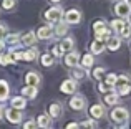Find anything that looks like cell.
Wrapping results in <instances>:
<instances>
[{
    "label": "cell",
    "instance_id": "6da1fadb",
    "mask_svg": "<svg viewBox=\"0 0 131 129\" xmlns=\"http://www.w3.org/2000/svg\"><path fill=\"white\" fill-rule=\"evenodd\" d=\"M115 86H116V89H118L116 91L118 96H126V94L131 93V81L128 80V76H118Z\"/></svg>",
    "mask_w": 131,
    "mask_h": 129
},
{
    "label": "cell",
    "instance_id": "7a4b0ae2",
    "mask_svg": "<svg viewBox=\"0 0 131 129\" xmlns=\"http://www.w3.org/2000/svg\"><path fill=\"white\" fill-rule=\"evenodd\" d=\"M115 13L118 17H121V18H126V17H129L131 13V5L128 0H121V2H116L115 5Z\"/></svg>",
    "mask_w": 131,
    "mask_h": 129
},
{
    "label": "cell",
    "instance_id": "3957f363",
    "mask_svg": "<svg viewBox=\"0 0 131 129\" xmlns=\"http://www.w3.org/2000/svg\"><path fill=\"white\" fill-rule=\"evenodd\" d=\"M61 17H63V8H60V7H51L50 10L45 12V18H47L48 22H51V23L60 22Z\"/></svg>",
    "mask_w": 131,
    "mask_h": 129
},
{
    "label": "cell",
    "instance_id": "277c9868",
    "mask_svg": "<svg viewBox=\"0 0 131 129\" xmlns=\"http://www.w3.org/2000/svg\"><path fill=\"white\" fill-rule=\"evenodd\" d=\"M128 116L129 114L125 108H115V109L111 111V119L118 124H125L126 121H128Z\"/></svg>",
    "mask_w": 131,
    "mask_h": 129
},
{
    "label": "cell",
    "instance_id": "5b68a950",
    "mask_svg": "<svg viewBox=\"0 0 131 129\" xmlns=\"http://www.w3.org/2000/svg\"><path fill=\"white\" fill-rule=\"evenodd\" d=\"M80 20H81V13L77 8H71L65 13V22L70 23V25H77V23H80Z\"/></svg>",
    "mask_w": 131,
    "mask_h": 129
},
{
    "label": "cell",
    "instance_id": "8992f818",
    "mask_svg": "<svg viewBox=\"0 0 131 129\" xmlns=\"http://www.w3.org/2000/svg\"><path fill=\"white\" fill-rule=\"evenodd\" d=\"M7 119L10 121V123L17 124L22 121V113H20V109H15V108H10V109H7Z\"/></svg>",
    "mask_w": 131,
    "mask_h": 129
},
{
    "label": "cell",
    "instance_id": "52a82bcc",
    "mask_svg": "<svg viewBox=\"0 0 131 129\" xmlns=\"http://www.w3.org/2000/svg\"><path fill=\"white\" fill-rule=\"evenodd\" d=\"M51 33H53V30H51V25H45V27H40L38 32L35 33L37 38H42V40H47L51 36Z\"/></svg>",
    "mask_w": 131,
    "mask_h": 129
},
{
    "label": "cell",
    "instance_id": "ba28073f",
    "mask_svg": "<svg viewBox=\"0 0 131 129\" xmlns=\"http://www.w3.org/2000/svg\"><path fill=\"white\" fill-rule=\"evenodd\" d=\"M60 89L63 91V93H67V94H71V93H75V89H77V83H75L73 80H67V81L61 83Z\"/></svg>",
    "mask_w": 131,
    "mask_h": 129
},
{
    "label": "cell",
    "instance_id": "9c48e42d",
    "mask_svg": "<svg viewBox=\"0 0 131 129\" xmlns=\"http://www.w3.org/2000/svg\"><path fill=\"white\" fill-rule=\"evenodd\" d=\"M70 106H71V109L81 111L85 108V98L83 96H73V98H71V101H70Z\"/></svg>",
    "mask_w": 131,
    "mask_h": 129
},
{
    "label": "cell",
    "instance_id": "30bf717a",
    "mask_svg": "<svg viewBox=\"0 0 131 129\" xmlns=\"http://www.w3.org/2000/svg\"><path fill=\"white\" fill-rule=\"evenodd\" d=\"M25 81L28 83V86L37 88V86L40 84V74H37V73H33V71H30V73H27Z\"/></svg>",
    "mask_w": 131,
    "mask_h": 129
},
{
    "label": "cell",
    "instance_id": "8fae6325",
    "mask_svg": "<svg viewBox=\"0 0 131 129\" xmlns=\"http://www.w3.org/2000/svg\"><path fill=\"white\" fill-rule=\"evenodd\" d=\"M103 114H105V108H103L101 104H95V106L90 108V116H93L95 119L103 118Z\"/></svg>",
    "mask_w": 131,
    "mask_h": 129
},
{
    "label": "cell",
    "instance_id": "7c38bea8",
    "mask_svg": "<svg viewBox=\"0 0 131 129\" xmlns=\"http://www.w3.org/2000/svg\"><path fill=\"white\" fill-rule=\"evenodd\" d=\"M106 46H108V50H111V51H116V50L121 46V40H119L118 36H110L108 42H106Z\"/></svg>",
    "mask_w": 131,
    "mask_h": 129
},
{
    "label": "cell",
    "instance_id": "4fadbf2b",
    "mask_svg": "<svg viewBox=\"0 0 131 129\" xmlns=\"http://www.w3.org/2000/svg\"><path fill=\"white\" fill-rule=\"evenodd\" d=\"M103 50H105V42H101V40H95V42L91 43V53L98 55V53L103 51Z\"/></svg>",
    "mask_w": 131,
    "mask_h": 129
},
{
    "label": "cell",
    "instance_id": "5bb4252c",
    "mask_svg": "<svg viewBox=\"0 0 131 129\" xmlns=\"http://www.w3.org/2000/svg\"><path fill=\"white\" fill-rule=\"evenodd\" d=\"M8 98V84L7 81L0 80V101H5Z\"/></svg>",
    "mask_w": 131,
    "mask_h": 129
},
{
    "label": "cell",
    "instance_id": "9a60e30c",
    "mask_svg": "<svg viewBox=\"0 0 131 129\" xmlns=\"http://www.w3.org/2000/svg\"><path fill=\"white\" fill-rule=\"evenodd\" d=\"M50 118H58V116H61V106H60V103H51V106H50Z\"/></svg>",
    "mask_w": 131,
    "mask_h": 129
},
{
    "label": "cell",
    "instance_id": "2e32d148",
    "mask_svg": "<svg viewBox=\"0 0 131 129\" xmlns=\"http://www.w3.org/2000/svg\"><path fill=\"white\" fill-rule=\"evenodd\" d=\"M25 106H27L25 98H12V108H15V109H23Z\"/></svg>",
    "mask_w": 131,
    "mask_h": 129
},
{
    "label": "cell",
    "instance_id": "e0dca14e",
    "mask_svg": "<svg viewBox=\"0 0 131 129\" xmlns=\"http://www.w3.org/2000/svg\"><path fill=\"white\" fill-rule=\"evenodd\" d=\"M35 40H37V36H35V33H33V32H28L27 35L22 36V43L25 46L27 45H33V43H35Z\"/></svg>",
    "mask_w": 131,
    "mask_h": 129
},
{
    "label": "cell",
    "instance_id": "ac0fdd59",
    "mask_svg": "<svg viewBox=\"0 0 131 129\" xmlns=\"http://www.w3.org/2000/svg\"><path fill=\"white\" fill-rule=\"evenodd\" d=\"M65 63H67L68 66H71V68L77 66V64H78V55H77V53H70V55H67V56H65Z\"/></svg>",
    "mask_w": 131,
    "mask_h": 129
},
{
    "label": "cell",
    "instance_id": "d6986e66",
    "mask_svg": "<svg viewBox=\"0 0 131 129\" xmlns=\"http://www.w3.org/2000/svg\"><path fill=\"white\" fill-rule=\"evenodd\" d=\"M73 46H75L73 38H65L63 42H61L60 48H61V50H67V51H70V50H73Z\"/></svg>",
    "mask_w": 131,
    "mask_h": 129
},
{
    "label": "cell",
    "instance_id": "ffe728a7",
    "mask_svg": "<svg viewBox=\"0 0 131 129\" xmlns=\"http://www.w3.org/2000/svg\"><path fill=\"white\" fill-rule=\"evenodd\" d=\"M125 25H126L125 20H118V18H116V20H113V22H111V28L115 30V32H118V33L123 30V27H125Z\"/></svg>",
    "mask_w": 131,
    "mask_h": 129
},
{
    "label": "cell",
    "instance_id": "44dd1931",
    "mask_svg": "<svg viewBox=\"0 0 131 129\" xmlns=\"http://www.w3.org/2000/svg\"><path fill=\"white\" fill-rule=\"evenodd\" d=\"M22 94H23V96H27V98H35L37 96V88L27 86V88H23V89H22Z\"/></svg>",
    "mask_w": 131,
    "mask_h": 129
},
{
    "label": "cell",
    "instance_id": "7402d4cb",
    "mask_svg": "<svg viewBox=\"0 0 131 129\" xmlns=\"http://www.w3.org/2000/svg\"><path fill=\"white\" fill-rule=\"evenodd\" d=\"M38 126L40 127H48V126H50V116H48V114H42V116H38Z\"/></svg>",
    "mask_w": 131,
    "mask_h": 129
},
{
    "label": "cell",
    "instance_id": "603a6c76",
    "mask_svg": "<svg viewBox=\"0 0 131 129\" xmlns=\"http://www.w3.org/2000/svg\"><path fill=\"white\" fill-rule=\"evenodd\" d=\"M105 103L106 104H111V106H113V104H116V103H118V94H116V93L106 94V96H105Z\"/></svg>",
    "mask_w": 131,
    "mask_h": 129
},
{
    "label": "cell",
    "instance_id": "cb8c5ba5",
    "mask_svg": "<svg viewBox=\"0 0 131 129\" xmlns=\"http://www.w3.org/2000/svg\"><path fill=\"white\" fill-rule=\"evenodd\" d=\"M13 61V55L12 53H3V55H0V64H8Z\"/></svg>",
    "mask_w": 131,
    "mask_h": 129
},
{
    "label": "cell",
    "instance_id": "d4e9b609",
    "mask_svg": "<svg viewBox=\"0 0 131 129\" xmlns=\"http://www.w3.org/2000/svg\"><path fill=\"white\" fill-rule=\"evenodd\" d=\"M37 56V50L32 48V50H27L25 53H23V60H27V61H32V60H35Z\"/></svg>",
    "mask_w": 131,
    "mask_h": 129
},
{
    "label": "cell",
    "instance_id": "484cf974",
    "mask_svg": "<svg viewBox=\"0 0 131 129\" xmlns=\"http://www.w3.org/2000/svg\"><path fill=\"white\" fill-rule=\"evenodd\" d=\"M119 35H121L123 38H131V23H126V25L123 27V30L119 32Z\"/></svg>",
    "mask_w": 131,
    "mask_h": 129
},
{
    "label": "cell",
    "instance_id": "4316f807",
    "mask_svg": "<svg viewBox=\"0 0 131 129\" xmlns=\"http://www.w3.org/2000/svg\"><path fill=\"white\" fill-rule=\"evenodd\" d=\"M67 25H65V23H60V25H58L57 27V30H55V35H57V36H63L65 35V33H67Z\"/></svg>",
    "mask_w": 131,
    "mask_h": 129
},
{
    "label": "cell",
    "instance_id": "83f0119b",
    "mask_svg": "<svg viewBox=\"0 0 131 129\" xmlns=\"http://www.w3.org/2000/svg\"><path fill=\"white\" fill-rule=\"evenodd\" d=\"M81 64H83L85 68H90L93 64V56L91 55H85L83 58H81Z\"/></svg>",
    "mask_w": 131,
    "mask_h": 129
},
{
    "label": "cell",
    "instance_id": "f1b7e54d",
    "mask_svg": "<svg viewBox=\"0 0 131 129\" xmlns=\"http://www.w3.org/2000/svg\"><path fill=\"white\" fill-rule=\"evenodd\" d=\"M116 80H118V76H116V74H113V73H110L108 76H106V86H115Z\"/></svg>",
    "mask_w": 131,
    "mask_h": 129
},
{
    "label": "cell",
    "instance_id": "f546056e",
    "mask_svg": "<svg viewBox=\"0 0 131 129\" xmlns=\"http://www.w3.org/2000/svg\"><path fill=\"white\" fill-rule=\"evenodd\" d=\"M15 3H17L15 0H2V7L5 10H12L13 7H15Z\"/></svg>",
    "mask_w": 131,
    "mask_h": 129
},
{
    "label": "cell",
    "instance_id": "4dcf8cb0",
    "mask_svg": "<svg viewBox=\"0 0 131 129\" xmlns=\"http://www.w3.org/2000/svg\"><path fill=\"white\" fill-rule=\"evenodd\" d=\"M71 76H73L75 80H81V78L85 76V71H83V70H78V68H75V70L71 71Z\"/></svg>",
    "mask_w": 131,
    "mask_h": 129
},
{
    "label": "cell",
    "instance_id": "1f68e13d",
    "mask_svg": "<svg viewBox=\"0 0 131 129\" xmlns=\"http://www.w3.org/2000/svg\"><path fill=\"white\" fill-rule=\"evenodd\" d=\"M78 127H80V129H95L96 124L93 123V121H85V123H81Z\"/></svg>",
    "mask_w": 131,
    "mask_h": 129
},
{
    "label": "cell",
    "instance_id": "d6a6232c",
    "mask_svg": "<svg viewBox=\"0 0 131 129\" xmlns=\"http://www.w3.org/2000/svg\"><path fill=\"white\" fill-rule=\"evenodd\" d=\"M51 63H53L51 55H43V56H42V64H43V66H50Z\"/></svg>",
    "mask_w": 131,
    "mask_h": 129
},
{
    "label": "cell",
    "instance_id": "836d02e7",
    "mask_svg": "<svg viewBox=\"0 0 131 129\" xmlns=\"http://www.w3.org/2000/svg\"><path fill=\"white\" fill-rule=\"evenodd\" d=\"M5 40H7V43H8V45H15V43L18 42V35H17V33H13V35H8Z\"/></svg>",
    "mask_w": 131,
    "mask_h": 129
},
{
    "label": "cell",
    "instance_id": "e575fe53",
    "mask_svg": "<svg viewBox=\"0 0 131 129\" xmlns=\"http://www.w3.org/2000/svg\"><path fill=\"white\" fill-rule=\"evenodd\" d=\"M103 74H105V70H103V68H96V70H95V73H93V76H95L96 80H101V78H103Z\"/></svg>",
    "mask_w": 131,
    "mask_h": 129
},
{
    "label": "cell",
    "instance_id": "d590c367",
    "mask_svg": "<svg viewBox=\"0 0 131 129\" xmlns=\"http://www.w3.org/2000/svg\"><path fill=\"white\" fill-rule=\"evenodd\" d=\"M23 129H37V123L35 121H27L23 124Z\"/></svg>",
    "mask_w": 131,
    "mask_h": 129
},
{
    "label": "cell",
    "instance_id": "8d00e7d4",
    "mask_svg": "<svg viewBox=\"0 0 131 129\" xmlns=\"http://www.w3.org/2000/svg\"><path fill=\"white\" fill-rule=\"evenodd\" d=\"M53 53H55L57 56H61V55H63V50L60 48V45H57V46L53 48Z\"/></svg>",
    "mask_w": 131,
    "mask_h": 129
},
{
    "label": "cell",
    "instance_id": "74e56055",
    "mask_svg": "<svg viewBox=\"0 0 131 129\" xmlns=\"http://www.w3.org/2000/svg\"><path fill=\"white\" fill-rule=\"evenodd\" d=\"M5 35H7V27L5 25H0V38H3Z\"/></svg>",
    "mask_w": 131,
    "mask_h": 129
},
{
    "label": "cell",
    "instance_id": "f35d334b",
    "mask_svg": "<svg viewBox=\"0 0 131 129\" xmlns=\"http://www.w3.org/2000/svg\"><path fill=\"white\" fill-rule=\"evenodd\" d=\"M67 129H80V127H78V124H77V123H70V124L67 126Z\"/></svg>",
    "mask_w": 131,
    "mask_h": 129
},
{
    "label": "cell",
    "instance_id": "ab89813d",
    "mask_svg": "<svg viewBox=\"0 0 131 129\" xmlns=\"http://www.w3.org/2000/svg\"><path fill=\"white\" fill-rule=\"evenodd\" d=\"M98 88H100V91H101V93H105V91H108V88H110V86H105L103 83H100V86H98Z\"/></svg>",
    "mask_w": 131,
    "mask_h": 129
},
{
    "label": "cell",
    "instance_id": "60d3db41",
    "mask_svg": "<svg viewBox=\"0 0 131 129\" xmlns=\"http://www.w3.org/2000/svg\"><path fill=\"white\" fill-rule=\"evenodd\" d=\"M3 46H5V42H3V40H0V50H3Z\"/></svg>",
    "mask_w": 131,
    "mask_h": 129
},
{
    "label": "cell",
    "instance_id": "b9f144b4",
    "mask_svg": "<svg viewBox=\"0 0 131 129\" xmlns=\"http://www.w3.org/2000/svg\"><path fill=\"white\" fill-rule=\"evenodd\" d=\"M2 113H3V109H2V106H0V118H2Z\"/></svg>",
    "mask_w": 131,
    "mask_h": 129
},
{
    "label": "cell",
    "instance_id": "7bdbcfd3",
    "mask_svg": "<svg viewBox=\"0 0 131 129\" xmlns=\"http://www.w3.org/2000/svg\"><path fill=\"white\" fill-rule=\"evenodd\" d=\"M50 2H55V3H57V2H60V0H50Z\"/></svg>",
    "mask_w": 131,
    "mask_h": 129
},
{
    "label": "cell",
    "instance_id": "ee69618b",
    "mask_svg": "<svg viewBox=\"0 0 131 129\" xmlns=\"http://www.w3.org/2000/svg\"><path fill=\"white\" fill-rule=\"evenodd\" d=\"M116 2H121V0H116Z\"/></svg>",
    "mask_w": 131,
    "mask_h": 129
},
{
    "label": "cell",
    "instance_id": "f6af8a7d",
    "mask_svg": "<svg viewBox=\"0 0 131 129\" xmlns=\"http://www.w3.org/2000/svg\"><path fill=\"white\" fill-rule=\"evenodd\" d=\"M129 5H131V2H129Z\"/></svg>",
    "mask_w": 131,
    "mask_h": 129
},
{
    "label": "cell",
    "instance_id": "bcb514c9",
    "mask_svg": "<svg viewBox=\"0 0 131 129\" xmlns=\"http://www.w3.org/2000/svg\"><path fill=\"white\" fill-rule=\"evenodd\" d=\"M129 15H131V13H129Z\"/></svg>",
    "mask_w": 131,
    "mask_h": 129
}]
</instances>
